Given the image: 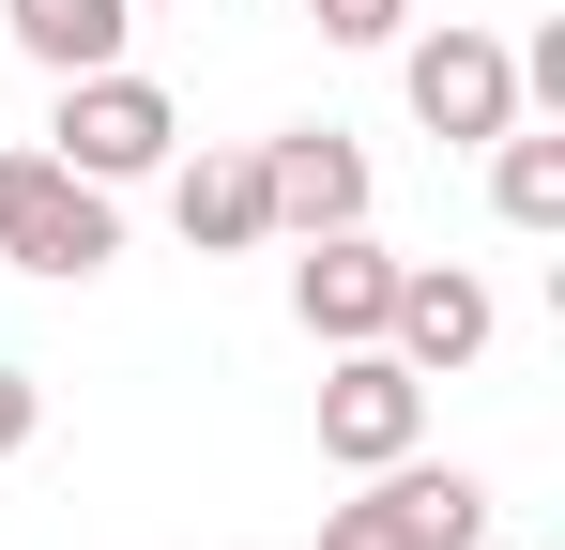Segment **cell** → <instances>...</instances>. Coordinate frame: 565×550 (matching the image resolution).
Returning <instances> with one entry per match:
<instances>
[{
  "label": "cell",
  "mask_w": 565,
  "mask_h": 550,
  "mask_svg": "<svg viewBox=\"0 0 565 550\" xmlns=\"http://www.w3.org/2000/svg\"><path fill=\"white\" fill-rule=\"evenodd\" d=\"M169 138H184V107L138 77V62L62 77V123H46V154H62L77 183H153V169H169Z\"/></svg>",
  "instance_id": "4"
},
{
  "label": "cell",
  "mask_w": 565,
  "mask_h": 550,
  "mask_svg": "<svg viewBox=\"0 0 565 550\" xmlns=\"http://www.w3.org/2000/svg\"><path fill=\"white\" fill-rule=\"evenodd\" d=\"M428 444V382H413V367L382 352H321V458H337V474H382V458H413Z\"/></svg>",
  "instance_id": "5"
},
{
  "label": "cell",
  "mask_w": 565,
  "mask_h": 550,
  "mask_svg": "<svg viewBox=\"0 0 565 550\" xmlns=\"http://www.w3.org/2000/svg\"><path fill=\"white\" fill-rule=\"evenodd\" d=\"M0 261H15V275H62V290H77V275H107V261H122L107 183H77L46 138H15V154H0Z\"/></svg>",
  "instance_id": "1"
},
{
  "label": "cell",
  "mask_w": 565,
  "mask_h": 550,
  "mask_svg": "<svg viewBox=\"0 0 565 550\" xmlns=\"http://www.w3.org/2000/svg\"><path fill=\"white\" fill-rule=\"evenodd\" d=\"M504 337V306H489V275L459 261H397V306H382V352L413 367V382H459L473 352Z\"/></svg>",
  "instance_id": "6"
},
{
  "label": "cell",
  "mask_w": 565,
  "mask_h": 550,
  "mask_svg": "<svg viewBox=\"0 0 565 550\" xmlns=\"http://www.w3.org/2000/svg\"><path fill=\"white\" fill-rule=\"evenodd\" d=\"M169 214H184V245H199V261L276 245V183H260V154H199V169L169 183Z\"/></svg>",
  "instance_id": "9"
},
{
  "label": "cell",
  "mask_w": 565,
  "mask_h": 550,
  "mask_svg": "<svg viewBox=\"0 0 565 550\" xmlns=\"http://www.w3.org/2000/svg\"><path fill=\"white\" fill-rule=\"evenodd\" d=\"M138 15H169V0H138Z\"/></svg>",
  "instance_id": "14"
},
{
  "label": "cell",
  "mask_w": 565,
  "mask_h": 550,
  "mask_svg": "<svg viewBox=\"0 0 565 550\" xmlns=\"http://www.w3.org/2000/svg\"><path fill=\"white\" fill-rule=\"evenodd\" d=\"M321 550H489V474L459 458H382L352 505H321Z\"/></svg>",
  "instance_id": "2"
},
{
  "label": "cell",
  "mask_w": 565,
  "mask_h": 550,
  "mask_svg": "<svg viewBox=\"0 0 565 550\" xmlns=\"http://www.w3.org/2000/svg\"><path fill=\"white\" fill-rule=\"evenodd\" d=\"M397 92H413V123H428L444 154H489V138L520 123V46H504V31H473V15L397 31Z\"/></svg>",
  "instance_id": "3"
},
{
  "label": "cell",
  "mask_w": 565,
  "mask_h": 550,
  "mask_svg": "<svg viewBox=\"0 0 565 550\" xmlns=\"http://www.w3.org/2000/svg\"><path fill=\"white\" fill-rule=\"evenodd\" d=\"M382 306H397V245H367V230H306V261H290V321H306L321 352H367Z\"/></svg>",
  "instance_id": "7"
},
{
  "label": "cell",
  "mask_w": 565,
  "mask_h": 550,
  "mask_svg": "<svg viewBox=\"0 0 565 550\" xmlns=\"http://www.w3.org/2000/svg\"><path fill=\"white\" fill-rule=\"evenodd\" d=\"M306 15H321V46H397L413 31V0H306Z\"/></svg>",
  "instance_id": "12"
},
{
  "label": "cell",
  "mask_w": 565,
  "mask_h": 550,
  "mask_svg": "<svg viewBox=\"0 0 565 550\" xmlns=\"http://www.w3.org/2000/svg\"><path fill=\"white\" fill-rule=\"evenodd\" d=\"M260 183H276V230H290V245H306V230H367V138H352V123L260 138Z\"/></svg>",
  "instance_id": "8"
},
{
  "label": "cell",
  "mask_w": 565,
  "mask_h": 550,
  "mask_svg": "<svg viewBox=\"0 0 565 550\" xmlns=\"http://www.w3.org/2000/svg\"><path fill=\"white\" fill-rule=\"evenodd\" d=\"M0 31H15V62H46V77H93V62H122L138 0H0Z\"/></svg>",
  "instance_id": "10"
},
{
  "label": "cell",
  "mask_w": 565,
  "mask_h": 550,
  "mask_svg": "<svg viewBox=\"0 0 565 550\" xmlns=\"http://www.w3.org/2000/svg\"><path fill=\"white\" fill-rule=\"evenodd\" d=\"M489 214H504V230H565V138L504 123V138H489Z\"/></svg>",
  "instance_id": "11"
},
{
  "label": "cell",
  "mask_w": 565,
  "mask_h": 550,
  "mask_svg": "<svg viewBox=\"0 0 565 550\" xmlns=\"http://www.w3.org/2000/svg\"><path fill=\"white\" fill-rule=\"evenodd\" d=\"M31 429H46V382H31V367H0V458H31Z\"/></svg>",
  "instance_id": "13"
}]
</instances>
